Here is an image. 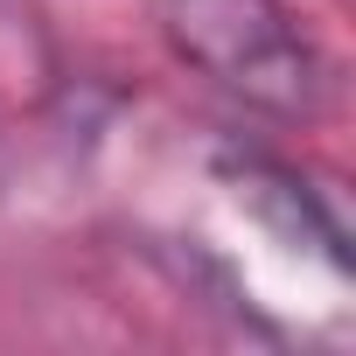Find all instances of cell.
<instances>
[{
	"label": "cell",
	"instance_id": "6da1fadb",
	"mask_svg": "<svg viewBox=\"0 0 356 356\" xmlns=\"http://www.w3.org/2000/svg\"><path fill=\"white\" fill-rule=\"evenodd\" d=\"M168 56L252 119L307 126L328 105V56L293 0H154Z\"/></svg>",
	"mask_w": 356,
	"mask_h": 356
},
{
	"label": "cell",
	"instance_id": "7a4b0ae2",
	"mask_svg": "<svg viewBox=\"0 0 356 356\" xmlns=\"http://www.w3.org/2000/svg\"><path fill=\"white\" fill-rule=\"evenodd\" d=\"M84 126V77L70 70L35 0H0V203Z\"/></svg>",
	"mask_w": 356,
	"mask_h": 356
}]
</instances>
